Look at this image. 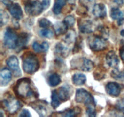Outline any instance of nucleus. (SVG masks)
Masks as SVG:
<instances>
[{
  "instance_id": "393cba45",
  "label": "nucleus",
  "mask_w": 124,
  "mask_h": 117,
  "mask_svg": "<svg viewBox=\"0 0 124 117\" xmlns=\"http://www.w3.org/2000/svg\"><path fill=\"white\" fill-rule=\"evenodd\" d=\"M62 101H61L59 96H58V91L57 90H54L52 91V101H51V104L53 108L54 109L58 107V106L61 104Z\"/></svg>"
},
{
  "instance_id": "f3484780",
  "label": "nucleus",
  "mask_w": 124,
  "mask_h": 117,
  "mask_svg": "<svg viewBox=\"0 0 124 117\" xmlns=\"http://www.w3.org/2000/svg\"><path fill=\"white\" fill-rule=\"evenodd\" d=\"M29 35L27 33H21L18 36L17 45L16 49H18L20 51L24 47L26 46L27 43L29 40Z\"/></svg>"
},
{
  "instance_id": "2eb2a0df",
  "label": "nucleus",
  "mask_w": 124,
  "mask_h": 117,
  "mask_svg": "<svg viewBox=\"0 0 124 117\" xmlns=\"http://www.w3.org/2000/svg\"><path fill=\"white\" fill-rule=\"evenodd\" d=\"M93 13L97 18H104L107 15V8L103 4H96L93 9Z\"/></svg>"
},
{
  "instance_id": "79ce46f5",
  "label": "nucleus",
  "mask_w": 124,
  "mask_h": 117,
  "mask_svg": "<svg viewBox=\"0 0 124 117\" xmlns=\"http://www.w3.org/2000/svg\"><path fill=\"white\" fill-rule=\"evenodd\" d=\"M124 0H114V2L120 6H122V4H124Z\"/></svg>"
},
{
  "instance_id": "7ed1b4c3",
  "label": "nucleus",
  "mask_w": 124,
  "mask_h": 117,
  "mask_svg": "<svg viewBox=\"0 0 124 117\" xmlns=\"http://www.w3.org/2000/svg\"><path fill=\"white\" fill-rule=\"evenodd\" d=\"M22 106L21 102L11 95H8L1 102V107L10 114H14Z\"/></svg>"
},
{
  "instance_id": "7c9ffc66",
  "label": "nucleus",
  "mask_w": 124,
  "mask_h": 117,
  "mask_svg": "<svg viewBox=\"0 0 124 117\" xmlns=\"http://www.w3.org/2000/svg\"><path fill=\"white\" fill-rule=\"evenodd\" d=\"M40 34L42 35V37H44L46 38H52L53 36V32L52 30L50 29H48L47 28H44V29H42L40 31Z\"/></svg>"
},
{
  "instance_id": "412c9836",
  "label": "nucleus",
  "mask_w": 124,
  "mask_h": 117,
  "mask_svg": "<svg viewBox=\"0 0 124 117\" xmlns=\"http://www.w3.org/2000/svg\"><path fill=\"white\" fill-rule=\"evenodd\" d=\"M57 91H58V96L62 102V101L65 102L70 99V94H69V90L65 87H61L58 90H57Z\"/></svg>"
},
{
  "instance_id": "72a5a7b5",
  "label": "nucleus",
  "mask_w": 124,
  "mask_h": 117,
  "mask_svg": "<svg viewBox=\"0 0 124 117\" xmlns=\"http://www.w3.org/2000/svg\"><path fill=\"white\" fill-rule=\"evenodd\" d=\"M81 38L79 37L78 39H76V43H75V46H74V48H73V52L74 53H76V52H78L81 48V45L82 43V41H81Z\"/></svg>"
},
{
  "instance_id": "bb28decb",
  "label": "nucleus",
  "mask_w": 124,
  "mask_h": 117,
  "mask_svg": "<svg viewBox=\"0 0 124 117\" xmlns=\"http://www.w3.org/2000/svg\"><path fill=\"white\" fill-rule=\"evenodd\" d=\"M76 39V33L74 30H71L68 32V33L64 38V41L67 43L71 44L73 42H74Z\"/></svg>"
},
{
  "instance_id": "dca6fc26",
  "label": "nucleus",
  "mask_w": 124,
  "mask_h": 117,
  "mask_svg": "<svg viewBox=\"0 0 124 117\" xmlns=\"http://www.w3.org/2000/svg\"><path fill=\"white\" fill-rule=\"evenodd\" d=\"M68 26L64 21H59L55 23L54 25V33L57 36L65 34L67 32Z\"/></svg>"
},
{
  "instance_id": "c85d7f7f",
  "label": "nucleus",
  "mask_w": 124,
  "mask_h": 117,
  "mask_svg": "<svg viewBox=\"0 0 124 117\" xmlns=\"http://www.w3.org/2000/svg\"><path fill=\"white\" fill-rule=\"evenodd\" d=\"M104 68H98L94 72V76L95 79L97 80H101L104 79L105 76V72L104 71Z\"/></svg>"
},
{
  "instance_id": "423d86ee",
  "label": "nucleus",
  "mask_w": 124,
  "mask_h": 117,
  "mask_svg": "<svg viewBox=\"0 0 124 117\" xmlns=\"http://www.w3.org/2000/svg\"><path fill=\"white\" fill-rule=\"evenodd\" d=\"M18 36L13 29L7 28L4 32L3 39L4 45L10 49H16Z\"/></svg>"
},
{
  "instance_id": "aec40b11",
  "label": "nucleus",
  "mask_w": 124,
  "mask_h": 117,
  "mask_svg": "<svg viewBox=\"0 0 124 117\" xmlns=\"http://www.w3.org/2000/svg\"><path fill=\"white\" fill-rule=\"evenodd\" d=\"M81 112V108L79 107H76L73 108H69L64 110L63 112H61V115L62 117H76Z\"/></svg>"
},
{
  "instance_id": "ea45409f",
  "label": "nucleus",
  "mask_w": 124,
  "mask_h": 117,
  "mask_svg": "<svg viewBox=\"0 0 124 117\" xmlns=\"http://www.w3.org/2000/svg\"><path fill=\"white\" fill-rule=\"evenodd\" d=\"M99 30L101 31V32L102 34H103V35H107V34H108V30L106 29V28H105L104 27L101 26V28H99Z\"/></svg>"
},
{
  "instance_id": "58836bf2",
  "label": "nucleus",
  "mask_w": 124,
  "mask_h": 117,
  "mask_svg": "<svg viewBox=\"0 0 124 117\" xmlns=\"http://www.w3.org/2000/svg\"><path fill=\"white\" fill-rule=\"evenodd\" d=\"M42 49H43V52H47L48 51V48H49V45L47 42L46 41H44V42L42 43Z\"/></svg>"
},
{
  "instance_id": "4be33fe9",
  "label": "nucleus",
  "mask_w": 124,
  "mask_h": 117,
  "mask_svg": "<svg viewBox=\"0 0 124 117\" xmlns=\"http://www.w3.org/2000/svg\"><path fill=\"white\" fill-rule=\"evenodd\" d=\"M55 52L56 53L62 56V57H66L67 55H69V48H67L65 45L59 43L56 45Z\"/></svg>"
},
{
  "instance_id": "a211bd4d",
  "label": "nucleus",
  "mask_w": 124,
  "mask_h": 117,
  "mask_svg": "<svg viewBox=\"0 0 124 117\" xmlns=\"http://www.w3.org/2000/svg\"><path fill=\"white\" fill-rule=\"evenodd\" d=\"M94 64L93 62L86 58H81V64L79 68L84 71H90L94 68Z\"/></svg>"
},
{
  "instance_id": "2f4dec72",
  "label": "nucleus",
  "mask_w": 124,
  "mask_h": 117,
  "mask_svg": "<svg viewBox=\"0 0 124 117\" xmlns=\"http://www.w3.org/2000/svg\"><path fill=\"white\" fill-rule=\"evenodd\" d=\"M39 26L42 28H47L51 25V23L46 18H41L38 21Z\"/></svg>"
},
{
  "instance_id": "39448f33",
  "label": "nucleus",
  "mask_w": 124,
  "mask_h": 117,
  "mask_svg": "<svg viewBox=\"0 0 124 117\" xmlns=\"http://www.w3.org/2000/svg\"><path fill=\"white\" fill-rule=\"evenodd\" d=\"M88 43L91 49L96 52L104 51L107 47L106 39L102 36L99 35H92L90 37Z\"/></svg>"
},
{
  "instance_id": "f704fd0d",
  "label": "nucleus",
  "mask_w": 124,
  "mask_h": 117,
  "mask_svg": "<svg viewBox=\"0 0 124 117\" xmlns=\"http://www.w3.org/2000/svg\"><path fill=\"white\" fill-rule=\"evenodd\" d=\"M86 113H87L88 117H95L96 115L95 107H87Z\"/></svg>"
},
{
  "instance_id": "f03ea898",
  "label": "nucleus",
  "mask_w": 124,
  "mask_h": 117,
  "mask_svg": "<svg viewBox=\"0 0 124 117\" xmlns=\"http://www.w3.org/2000/svg\"><path fill=\"white\" fill-rule=\"evenodd\" d=\"M23 68L24 72L32 74L39 68V62L38 57L31 52H27L22 56Z\"/></svg>"
},
{
  "instance_id": "f257e3e1",
  "label": "nucleus",
  "mask_w": 124,
  "mask_h": 117,
  "mask_svg": "<svg viewBox=\"0 0 124 117\" xmlns=\"http://www.w3.org/2000/svg\"><path fill=\"white\" fill-rule=\"evenodd\" d=\"M13 91L18 97L21 98H29L31 96L38 97L31 86V80L29 78H24L19 79L13 87Z\"/></svg>"
},
{
  "instance_id": "6e6552de",
  "label": "nucleus",
  "mask_w": 124,
  "mask_h": 117,
  "mask_svg": "<svg viewBox=\"0 0 124 117\" xmlns=\"http://www.w3.org/2000/svg\"><path fill=\"white\" fill-rule=\"evenodd\" d=\"M29 106L35 110L40 117H45L47 113L48 103L46 101L38 100L29 104Z\"/></svg>"
},
{
  "instance_id": "e433bc0d",
  "label": "nucleus",
  "mask_w": 124,
  "mask_h": 117,
  "mask_svg": "<svg viewBox=\"0 0 124 117\" xmlns=\"http://www.w3.org/2000/svg\"><path fill=\"white\" fill-rule=\"evenodd\" d=\"M31 116V114H30V112L27 109H23V110L21 112L20 114H19V117H30Z\"/></svg>"
},
{
  "instance_id": "ddd939ff",
  "label": "nucleus",
  "mask_w": 124,
  "mask_h": 117,
  "mask_svg": "<svg viewBox=\"0 0 124 117\" xmlns=\"http://www.w3.org/2000/svg\"><path fill=\"white\" fill-rule=\"evenodd\" d=\"M12 79V73L8 68H2L0 72V84L1 86L7 85Z\"/></svg>"
},
{
  "instance_id": "b1692460",
  "label": "nucleus",
  "mask_w": 124,
  "mask_h": 117,
  "mask_svg": "<svg viewBox=\"0 0 124 117\" xmlns=\"http://www.w3.org/2000/svg\"><path fill=\"white\" fill-rule=\"evenodd\" d=\"M61 79L60 76L57 73H53L48 77V84L52 87H56L60 84Z\"/></svg>"
},
{
  "instance_id": "1a4fd4ad",
  "label": "nucleus",
  "mask_w": 124,
  "mask_h": 117,
  "mask_svg": "<svg viewBox=\"0 0 124 117\" xmlns=\"http://www.w3.org/2000/svg\"><path fill=\"white\" fill-rule=\"evenodd\" d=\"M8 68L13 71L15 76H19L21 75V71L19 67V61L15 56H12L7 58L6 61Z\"/></svg>"
},
{
  "instance_id": "9d476101",
  "label": "nucleus",
  "mask_w": 124,
  "mask_h": 117,
  "mask_svg": "<svg viewBox=\"0 0 124 117\" xmlns=\"http://www.w3.org/2000/svg\"><path fill=\"white\" fill-rule=\"evenodd\" d=\"M105 90L109 95L117 97L121 93V85L116 82H108L105 87Z\"/></svg>"
},
{
  "instance_id": "9b49d317",
  "label": "nucleus",
  "mask_w": 124,
  "mask_h": 117,
  "mask_svg": "<svg viewBox=\"0 0 124 117\" xmlns=\"http://www.w3.org/2000/svg\"><path fill=\"white\" fill-rule=\"evenodd\" d=\"M11 15L15 20H20L23 16L21 7L18 3H13L7 7Z\"/></svg>"
},
{
  "instance_id": "20e7f679",
  "label": "nucleus",
  "mask_w": 124,
  "mask_h": 117,
  "mask_svg": "<svg viewBox=\"0 0 124 117\" xmlns=\"http://www.w3.org/2000/svg\"><path fill=\"white\" fill-rule=\"evenodd\" d=\"M75 101L79 103H84L86 107H96L93 96L85 89L80 88L76 90Z\"/></svg>"
},
{
  "instance_id": "0eeeda50",
  "label": "nucleus",
  "mask_w": 124,
  "mask_h": 117,
  "mask_svg": "<svg viewBox=\"0 0 124 117\" xmlns=\"http://www.w3.org/2000/svg\"><path fill=\"white\" fill-rule=\"evenodd\" d=\"M44 10L42 2L38 0L29 1L25 3V11L29 15L38 16Z\"/></svg>"
},
{
  "instance_id": "cd10ccee",
  "label": "nucleus",
  "mask_w": 124,
  "mask_h": 117,
  "mask_svg": "<svg viewBox=\"0 0 124 117\" xmlns=\"http://www.w3.org/2000/svg\"><path fill=\"white\" fill-rule=\"evenodd\" d=\"M111 76L112 78L117 80H124V70L119 71L117 68H115V69L111 72Z\"/></svg>"
},
{
  "instance_id": "a878e982",
  "label": "nucleus",
  "mask_w": 124,
  "mask_h": 117,
  "mask_svg": "<svg viewBox=\"0 0 124 117\" xmlns=\"http://www.w3.org/2000/svg\"><path fill=\"white\" fill-rule=\"evenodd\" d=\"M110 16L113 20H117L124 18L123 12L119 9L116 7H113L111 9Z\"/></svg>"
},
{
  "instance_id": "5701e85b",
  "label": "nucleus",
  "mask_w": 124,
  "mask_h": 117,
  "mask_svg": "<svg viewBox=\"0 0 124 117\" xmlns=\"http://www.w3.org/2000/svg\"><path fill=\"white\" fill-rule=\"evenodd\" d=\"M67 0H55L53 7V12L54 14L59 15L62 11V7L66 4Z\"/></svg>"
},
{
  "instance_id": "473e14b6",
  "label": "nucleus",
  "mask_w": 124,
  "mask_h": 117,
  "mask_svg": "<svg viewBox=\"0 0 124 117\" xmlns=\"http://www.w3.org/2000/svg\"><path fill=\"white\" fill-rule=\"evenodd\" d=\"M1 15V26H2L8 21V16L6 12H4L2 10L1 11V15Z\"/></svg>"
},
{
  "instance_id": "a19ab883",
  "label": "nucleus",
  "mask_w": 124,
  "mask_h": 117,
  "mask_svg": "<svg viewBox=\"0 0 124 117\" xmlns=\"http://www.w3.org/2000/svg\"><path fill=\"white\" fill-rule=\"evenodd\" d=\"M119 53H120V56H121L122 61L124 62V45L121 48V49H120Z\"/></svg>"
},
{
  "instance_id": "37998d69",
  "label": "nucleus",
  "mask_w": 124,
  "mask_h": 117,
  "mask_svg": "<svg viewBox=\"0 0 124 117\" xmlns=\"http://www.w3.org/2000/svg\"><path fill=\"white\" fill-rule=\"evenodd\" d=\"M121 34L122 35V36H124V30H122V31L121 32Z\"/></svg>"
},
{
  "instance_id": "c9c22d12",
  "label": "nucleus",
  "mask_w": 124,
  "mask_h": 117,
  "mask_svg": "<svg viewBox=\"0 0 124 117\" xmlns=\"http://www.w3.org/2000/svg\"><path fill=\"white\" fill-rule=\"evenodd\" d=\"M32 48L35 52H43L42 45H40V44H39L37 41H35V42L33 43Z\"/></svg>"
},
{
  "instance_id": "6ab92c4d",
  "label": "nucleus",
  "mask_w": 124,
  "mask_h": 117,
  "mask_svg": "<svg viewBox=\"0 0 124 117\" xmlns=\"http://www.w3.org/2000/svg\"><path fill=\"white\" fill-rule=\"evenodd\" d=\"M87 78L86 76L81 73H76L72 77V81L75 85L80 86L85 83Z\"/></svg>"
},
{
  "instance_id": "4468645a",
  "label": "nucleus",
  "mask_w": 124,
  "mask_h": 117,
  "mask_svg": "<svg viewBox=\"0 0 124 117\" xmlns=\"http://www.w3.org/2000/svg\"><path fill=\"white\" fill-rule=\"evenodd\" d=\"M79 28L81 33L90 34L93 32V23L90 20H80L79 22Z\"/></svg>"
},
{
  "instance_id": "c756f323",
  "label": "nucleus",
  "mask_w": 124,
  "mask_h": 117,
  "mask_svg": "<svg viewBox=\"0 0 124 117\" xmlns=\"http://www.w3.org/2000/svg\"><path fill=\"white\" fill-rule=\"evenodd\" d=\"M75 18L72 15H68L64 18V21L69 27H73L75 23Z\"/></svg>"
},
{
  "instance_id": "4c0bfd02",
  "label": "nucleus",
  "mask_w": 124,
  "mask_h": 117,
  "mask_svg": "<svg viewBox=\"0 0 124 117\" xmlns=\"http://www.w3.org/2000/svg\"><path fill=\"white\" fill-rule=\"evenodd\" d=\"M50 0H43L42 2L43 9H47L50 6Z\"/></svg>"
},
{
  "instance_id": "f8f14e48",
  "label": "nucleus",
  "mask_w": 124,
  "mask_h": 117,
  "mask_svg": "<svg viewBox=\"0 0 124 117\" xmlns=\"http://www.w3.org/2000/svg\"><path fill=\"white\" fill-rule=\"evenodd\" d=\"M106 62L110 67L116 68L118 66L119 60L116 52L113 51H110L107 54L105 57Z\"/></svg>"
}]
</instances>
